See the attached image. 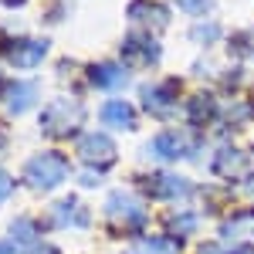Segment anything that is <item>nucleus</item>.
<instances>
[{"instance_id":"obj_1","label":"nucleus","mask_w":254,"mask_h":254,"mask_svg":"<svg viewBox=\"0 0 254 254\" xmlns=\"http://www.w3.org/2000/svg\"><path fill=\"white\" fill-rule=\"evenodd\" d=\"M68 173H71V163L58 149H44L24 163V180L31 190H55L68 180Z\"/></svg>"},{"instance_id":"obj_2","label":"nucleus","mask_w":254,"mask_h":254,"mask_svg":"<svg viewBox=\"0 0 254 254\" xmlns=\"http://www.w3.org/2000/svg\"><path fill=\"white\" fill-rule=\"evenodd\" d=\"M81 122H85V105L78 98H55L41 109V132L51 139L75 136Z\"/></svg>"},{"instance_id":"obj_3","label":"nucleus","mask_w":254,"mask_h":254,"mask_svg":"<svg viewBox=\"0 0 254 254\" xmlns=\"http://www.w3.org/2000/svg\"><path fill=\"white\" fill-rule=\"evenodd\" d=\"M105 217H109L112 224H119L122 231H142L146 220H149V210H146V203H142L136 193H129V190H112L109 200H105Z\"/></svg>"},{"instance_id":"obj_4","label":"nucleus","mask_w":254,"mask_h":254,"mask_svg":"<svg viewBox=\"0 0 254 254\" xmlns=\"http://www.w3.org/2000/svg\"><path fill=\"white\" fill-rule=\"evenodd\" d=\"M146 193L153 200H163V203H176V200H187L193 193V187L187 183V176L176 173H153L146 176Z\"/></svg>"},{"instance_id":"obj_5","label":"nucleus","mask_w":254,"mask_h":254,"mask_svg":"<svg viewBox=\"0 0 254 254\" xmlns=\"http://www.w3.org/2000/svg\"><path fill=\"white\" fill-rule=\"evenodd\" d=\"M78 156L85 159L88 166L105 170V166L116 163V142L105 136V132H85V136L78 139Z\"/></svg>"},{"instance_id":"obj_6","label":"nucleus","mask_w":254,"mask_h":254,"mask_svg":"<svg viewBox=\"0 0 254 254\" xmlns=\"http://www.w3.org/2000/svg\"><path fill=\"white\" fill-rule=\"evenodd\" d=\"M176 95H180V85H176L173 78L153 81V85H146V88H142V105H146V112L166 119L176 109Z\"/></svg>"},{"instance_id":"obj_7","label":"nucleus","mask_w":254,"mask_h":254,"mask_svg":"<svg viewBox=\"0 0 254 254\" xmlns=\"http://www.w3.org/2000/svg\"><path fill=\"white\" fill-rule=\"evenodd\" d=\"M146 153L156 159H166V163H173V159H183L193 153V142L187 132H176V129H166V132H159L149 146H146Z\"/></svg>"},{"instance_id":"obj_8","label":"nucleus","mask_w":254,"mask_h":254,"mask_svg":"<svg viewBox=\"0 0 254 254\" xmlns=\"http://www.w3.org/2000/svg\"><path fill=\"white\" fill-rule=\"evenodd\" d=\"M122 58L132 68H149L159 61V44L149 34H129L122 41Z\"/></svg>"},{"instance_id":"obj_9","label":"nucleus","mask_w":254,"mask_h":254,"mask_svg":"<svg viewBox=\"0 0 254 254\" xmlns=\"http://www.w3.org/2000/svg\"><path fill=\"white\" fill-rule=\"evenodd\" d=\"M7 61L14 68H34L44 61L48 55V41H38V38H24V41H10V48H3Z\"/></svg>"},{"instance_id":"obj_10","label":"nucleus","mask_w":254,"mask_h":254,"mask_svg":"<svg viewBox=\"0 0 254 254\" xmlns=\"http://www.w3.org/2000/svg\"><path fill=\"white\" fill-rule=\"evenodd\" d=\"M51 224H55V227H68V231H85V227H88V210L81 207L75 196L58 200V203L51 207Z\"/></svg>"},{"instance_id":"obj_11","label":"nucleus","mask_w":254,"mask_h":254,"mask_svg":"<svg viewBox=\"0 0 254 254\" xmlns=\"http://www.w3.org/2000/svg\"><path fill=\"white\" fill-rule=\"evenodd\" d=\"M98 119H102V126H109V129H122V132L136 129V109H132L129 102H122V98L105 102V105L98 109Z\"/></svg>"},{"instance_id":"obj_12","label":"nucleus","mask_w":254,"mask_h":254,"mask_svg":"<svg viewBox=\"0 0 254 254\" xmlns=\"http://www.w3.org/2000/svg\"><path fill=\"white\" fill-rule=\"evenodd\" d=\"M220 237L224 241H251L254 237V207H241L220 224Z\"/></svg>"},{"instance_id":"obj_13","label":"nucleus","mask_w":254,"mask_h":254,"mask_svg":"<svg viewBox=\"0 0 254 254\" xmlns=\"http://www.w3.org/2000/svg\"><path fill=\"white\" fill-rule=\"evenodd\" d=\"M248 163H251V156L244 153V149H231V146H224L220 153L214 156V163H210V170H214L217 176H241L244 170H248Z\"/></svg>"},{"instance_id":"obj_14","label":"nucleus","mask_w":254,"mask_h":254,"mask_svg":"<svg viewBox=\"0 0 254 254\" xmlns=\"http://www.w3.org/2000/svg\"><path fill=\"white\" fill-rule=\"evenodd\" d=\"M88 81H92L95 88L112 92V88H122V85L129 81V75H126V68H122V64L102 61V64H92V68H88Z\"/></svg>"},{"instance_id":"obj_15","label":"nucleus","mask_w":254,"mask_h":254,"mask_svg":"<svg viewBox=\"0 0 254 254\" xmlns=\"http://www.w3.org/2000/svg\"><path fill=\"white\" fill-rule=\"evenodd\" d=\"M38 95H41L38 81H10L7 85V109L14 116H20V112H27L38 102Z\"/></svg>"},{"instance_id":"obj_16","label":"nucleus","mask_w":254,"mask_h":254,"mask_svg":"<svg viewBox=\"0 0 254 254\" xmlns=\"http://www.w3.org/2000/svg\"><path fill=\"white\" fill-rule=\"evenodd\" d=\"M129 20H136V24H153V27H166V24H170V14H166V7H159L156 0H132V3H129Z\"/></svg>"},{"instance_id":"obj_17","label":"nucleus","mask_w":254,"mask_h":254,"mask_svg":"<svg viewBox=\"0 0 254 254\" xmlns=\"http://www.w3.org/2000/svg\"><path fill=\"white\" fill-rule=\"evenodd\" d=\"M214 116H217L214 95H193L187 102V119H190V126H207V122H214Z\"/></svg>"},{"instance_id":"obj_18","label":"nucleus","mask_w":254,"mask_h":254,"mask_svg":"<svg viewBox=\"0 0 254 254\" xmlns=\"http://www.w3.org/2000/svg\"><path fill=\"white\" fill-rule=\"evenodd\" d=\"M7 234H10V241H14V244L27 248V244H34V241H38L41 227H38V220H34V217H17V220H10Z\"/></svg>"},{"instance_id":"obj_19","label":"nucleus","mask_w":254,"mask_h":254,"mask_svg":"<svg viewBox=\"0 0 254 254\" xmlns=\"http://www.w3.org/2000/svg\"><path fill=\"white\" fill-rule=\"evenodd\" d=\"M196 224H200V217L193 210H176V214H170V234L190 237V234H196Z\"/></svg>"},{"instance_id":"obj_20","label":"nucleus","mask_w":254,"mask_h":254,"mask_svg":"<svg viewBox=\"0 0 254 254\" xmlns=\"http://www.w3.org/2000/svg\"><path fill=\"white\" fill-rule=\"evenodd\" d=\"M217 34H220L217 24H193V31H190V38H193V41H214Z\"/></svg>"},{"instance_id":"obj_21","label":"nucleus","mask_w":254,"mask_h":254,"mask_svg":"<svg viewBox=\"0 0 254 254\" xmlns=\"http://www.w3.org/2000/svg\"><path fill=\"white\" fill-rule=\"evenodd\" d=\"M176 7L187 10V14H203L210 7V0H176Z\"/></svg>"},{"instance_id":"obj_22","label":"nucleus","mask_w":254,"mask_h":254,"mask_svg":"<svg viewBox=\"0 0 254 254\" xmlns=\"http://www.w3.org/2000/svg\"><path fill=\"white\" fill-rule=\"evenodd\" d=\"M10 193H14V180H10V173L0 166V203H3V200H7Z\"/></svg>"},{"instance_id":"obj_23","label":"nucleus","mask_w":254,"mask_h":254,"mask_svg":"<svg viewBox=\"0 0 254 254\" xmlns=\"http://www.w3.org/2000/svg\"><path fill=\"white\" fill-rule=\"evenodd\" d=\"M98 183H102V173H98V170H92V166H88V170H85V173H81V187H98Z\"/></svg>"},{"instance_id":"obj_24","label":"nucleus","mask_w":254,"mask_h":254,"mask_svg":"<svg viewBox=\"0 0 254 254\" xmlns=\"http://www.w3.org/2000/svg\"><path fill=\"white\" fill-rule=\"evenodd\" d=\"M20 254H61L55 244H31L27 251H20Z\"/></svg>"},{"instance_id":"obj_25","label":"nucleus","mask_w":254,"mask_h":254,"mask_svg":"<svg viewBox=\"0 0 254 254\" xmlns=\"http://www.w3.org/2000/svg\"><path fill=\"white\" fill-rule=\"evenodd\" d=\"M200 254H224V251H220L217 244H203V248H200Z\"/></svg>"},{"instance_id":"obj_26","label":"nucleus","mask_w":254,"mask_h":254,"mask_svg":"<svg viewBox=\"0 0 254 254\" xmlns=\"http://www.w3.org/2000/svg\"><path fill=\"white\" fill-rule=\"evenodd\" d=\"M231 254H254V248H248V244H241V248H234Z\"/></svg>"},{"instance_id":"obj_27","label":"nucleus","mask_w":254,"mask_h":254,"mask_svg":"<svg viewBox=\"0 0 254 254\" xmlns=\"http://www.w3.org/2000/svg\"><path fill=\"white\" fill-rule=\"evenodd\" d=\"M0 3H7V7H20L24 0H0Z\"/></svg>"},{"instance_id":"obj_28","label":"nucleus","mask_w":254,"mask_h":254,"mask_svg":"<svg viewBox=\"0 0 254 254\" xmlns=\"http://www.w3.org/2000/svg\"><path fill=\"white\" fill-rule=\"evenodd\" d=\"M248 193L254 196V176H251V180H248Z\"/></svg>"},{"instance_id":"obj_29","label":"nucleus","mask_w":254,"mask_h":254,"mask_svg":"<svg viewBox=\"0 0 254 254\" xmlns=\"http://www.w3.org/2000/svg\"><path fill=\"white\" fill-rule=\"evenodd\" d=\"M0 254H10V244H0Z\"/></svg>"}]
</instances>
